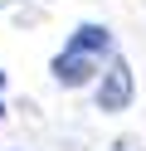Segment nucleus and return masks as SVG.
Segmentation results:
<instances>
[{"label": "nucleus", "mask_w": 146, "mask_h": 151, "mask_svg": "<svg viewBox=\"0 0 146 151\" xmlns=\"http://www.w3.org/2000/svg\"><path fill=\"white\" fill-rule=\"evenodd\" d=\"M132 93H136L132 63H127V59H112L102 68V83H97V107H102V112H127V107H132Z\"/></svg>", "instance_id": "1"}, {"label": "nucleus", "mask_w": 146, "mask_h": 151, "mask_svg": "<svg viewBox=\"0 0 146 151\" xmlns=\"http://www.w3.org/2000/svg\"><path fill=\"white\" fill-rule=\"evenodd\" d=\"M97 73V54H83V49H63L54 59V78L63 83V88H78V83H88Z\"/></svg>", "instance_id": "2"}, {"label": "nucleus", "mask_w": 146, "mask_h": 151, "mask_svg": "<svg viewBox=\"0 0 146 151\" xmlns=\"http://www.w3.org/2000/svg\"><path fill=\"white\" fill-rule=\"evenodd\" d=\"M68 49H83V54H97V59H102V54L112 49V34H107L102 24H78V34L68 39Z\"/></svg>", "instance_id": "3"}, {"label": "nucleus", "mask_w": 146, "mask_h": 151, "mask_svg": "<svg viewBox=\"0 0 146 151\" xmlns=\"http://www.w3.org/2000/svg\"><path fill=\"white\" fill-rule=\"evenodd\" d=\"M0 117H5V102H0Z\"/></svg>", "instance_id": "4"}]
</instances>
